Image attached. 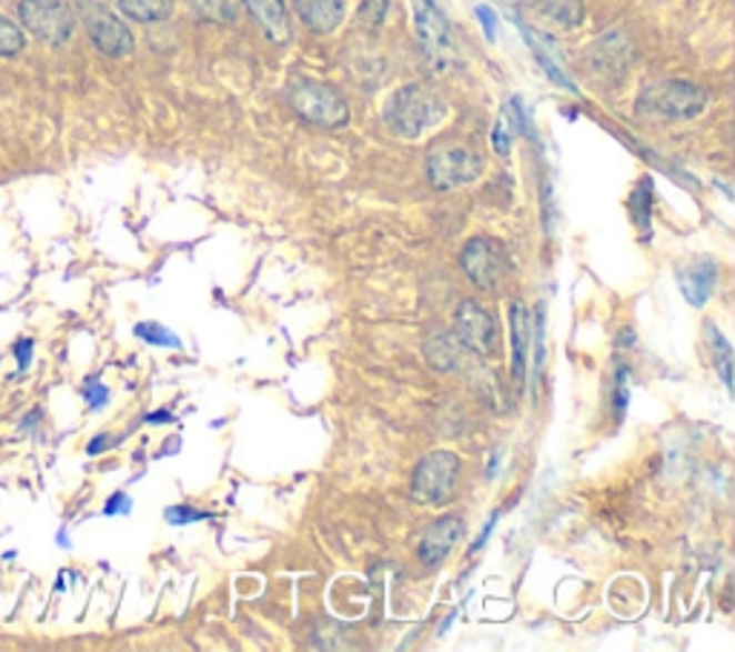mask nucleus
I'll return each instance as SVG.
<instances>
[{"label":"nucleus","mask_w":735,"mask_h":652,"mask_svg":"<svg viewBox=\"0 0 735 652\" xmlns=\"http://www.w3.org/2000/svg\"><path fill=\"white\" fill-rule=\"evenodd\" d=\"M193 9L199 12V18L213 23H233L236 12H233V3L230 0H190Z\"/></svg>","instance_id":"b1692460"},{"label":"nucleus","mask_w":735,"mask_h":652,"mask_svg":"<svg viewBox=\"0 0 735 652\" xmlns=\"http://www.w3.org/2000/svg\"><path fill=\"white\" fill-rule=\"evenodd\" d=\"M497 465H500V451H494L492 465H489V478H494V474H497Z\"/></svg>","instance_id":"f704fd0d"},{"label":"nucleus","mask_w":735,"mask_h":652,"mask_svg":"<svg viewBox=\"0 0 735 652\" xmlns=\"http://www.w3.org/2000/svg\"><path fill=\"white\" fill-rule=\"evenodd\" d=\"M532 348H534V377H532V389L537 377L543 374V362H546V320H543V305H537L534 313V325H532Z\"/></svg>","instance_id":"4be33fe9"},{"label":"nucleus","mask_w":735,"mask_h":652,"mask_svg":"<svg viewBox=\"0 0 735 652\" xmlns=\"http://www.w3.org/2000/svg\"><path fill=\"white\" fill-rule=\"evenodd\" d=\"M425 360L431 368L437 371H454L463 362V345L454 333H437V337H429L425 340Z\"/></svg>","instance_id":"a211bd4d"},{"label":"nucleus","mask_w":735,"mask_h":652,"mask_svg":"<svg viewBox=\"0 0 735 652\" xmlns=\"http://www.w3.org/2000/svg\"><path fill=\"white\" fill-rule=\"evenodd\" d=\"M299 21L316 36H328L345 18V0H293Z\"/></svg>","instance_id":"2eb2a0df"},{"label":"nucleus","mask_w":735,"mask_h":652,"mask_svg":"<svg viewBox=\"0 0 735 652\" xmlns=\"http://www.w3.org/2000/svg\"><path fill=\"white\" fill-rule=\"evenodd\" d=\"M709 345H713V362L715 368H718V374H722L724 385H733V374H729V365H733V348H729V342L724 340L722 331L715 325H709Z\"/></svg>","instance_id":"aec40b11"},{"label":"nucleus","mask_w":735,"mask_h":652,"mask_svg":"<svg viewBox=\"0 0 735 652\" xmlns=\"http://www.w3.org/2000/svg\"><path fill=\"white\" fill-rule=\"evenodd\" d=\"M483 170H486L483 156L469 150V147H443V150L431 153L429 161H425V173H429L434 190L465 188V184L477 181Z\"/></svg>","instance_id":"423d86ee"},{"label":"nucleus","mask_w":735,"mask_h":652,"mask_svg":"<svg viewBox=\"0 0 735 652\" xmlns=\"http://www.w3.org/2000/svg\"><path fill=\"white\" fill-rule=\"evenodd\" d=\"M288 104L293 107L299 119H305L308 124L325 127V130H340L351 121V110L348 101L340 92L313 78H291L288 83Z\"/></svg>","instance_id":"f03ea898"},{"label":"nucleus","mask_w":735,"mask_h":652,"mask_svg":"<svg viewBox=\"0 0 735 652\" xmlns=\"http://www.w3.org/2000/svg\"><path fill=\"white\" fill-rule=\"evenodd\" d=\"M121 14H127L130 21L139 23H159L170 18L173 3L170 0H115Z\"/></svg>","instance_id":"6ab92c4d"},{"label":"nucleus","mask_w":735,"mask_h":652,"mask_svg":"<svg viewBox=\"0 0 735 652\" xmlns=\"http://www.w3.org/2000/svg\"><path fill=\"white\" fill-rule=\"evenodd\" d=\"M167 523H173V526H188V523H199V521H210L213 514L202 512V509L193 506H170L164 512Z\"/></svg>","instance_id":"393cba45"},{"label":"nucleus","mask_w":735,"mask_h":652,"mask_svg":"<svg viewBox=\"0 0 735 652\" xmlns=\"http://www.w3.org/2000/svg\"><path fill=\"white\" fill-rule=\"evenodd\" d=\"M460 264H463L465 277L472 279L480 291H494L506 277V259H503V248L497 239L492 237H474L465 242L463 253H460Z\"/></svg>","instance_id":"0eeeda50"},{"label":"nucleus","mask_w":735,"mask_h":652,"mask_svg":"<svg viewBox=\"0 0 735 652\" xmlns=\"http://www.w3.org/2000/svg\"><path fill=\"white\" fill-rule=\"evenodd\" d=\"M135 337H139V340H144L147 345L173 348V351H179V348H181L179 337H175L170 328L161 325V322H139V325H135Z\"/></svg>","instance_id":"412c9836"},{"label":"nucleus","mask_w":735,"mask_h":652,"mask_svg":"<svg viewBox=\"0 0 735 652\" xmlns=\"http://www.w3.org/2000/svg\"><path fill=\"white\" fill-rule=\"evenodd\" d=\"M18 21L49 47H63L75 32V18L61 0H21Z\"/></svg>","instance_id":"39448f33"},{"label":"nucleus","mask_w":735,"mask_h":652,"mask_svg":"<svg viewBox=\"0 0 735 652\" xmlns=\"http://www.w3.org/2000/svg\"><path fill=\"white\" fill-rule=\"evenodd\" d=\"M87 36H90L92 47H95L98 52H104V56L110 58H127L132 56V49H135V38H132V32L127 29V23L110 12L90 14Z\"/></svg>","instance_id":"9b49d317"},{"label":"nucleus","mask_w":735,"mask_h":652,"mask_svg":"<svg viewBox=\"0 0 735 652\" xmlns=\"http://www.w3.org/2000/svg\"><path fill=\"white\" fill-rule=\"evenodd\" d=\"M494 150H497V156H509V150H512V132H509V116H506V119H500L497 127H494Z\"/></svg>","instance_id":"cd10ccee"},{"label":"nucleus","mask_w":735,"mask_h":652,"mask_svg":"<svg viewBox=\"0 0 735 652\" xmlns=\"http://www.w3.org/2000/svg\"><path fill=\"white\" fill-rule=\"evenodd\" d=\"M32 348H36V340H27V337L14 345V360H18V368H21V371L32 362Z\"/></svg>","instance_id":"7c9ffc66"},{"label":"nucleus","mask_w":735,"mask_h":652,"mask_svg":"<svg viewBox=\"0 0 735 652\" xmlns=\"http://www.w3.org/2000/svg\"><path fill=\"white\" fill-rule=\"evenodd\" d=\"M242 3L268 41L276 47H285L291 41V18H288L285 0H242Z\"/></svg>","instance_id":"f8f14e48"},{"label":"nucleus","mask_w":735,"mask_h":652,"mask_svg":"<svg viewBox=\"0 0 735 652\" xmlns=\"http://www.w3.org/2000/svg\"><path fill=\"white\" fill-rule=\"evenodd\" d=\"M477 18L480 23H483V29H486L489 41H494V38H497V14L489 7H477Z\"/></svg>","instance_id":"c756f323"},{"label":"nucleus","mask_w":735,"mask_h":652,"mask_svg":"<svg viewBox=\"0 0 735 652\" xmlns=\"http://www.w3.org/2000/svg\"><path fill=\"white\" fill-rule=\"evenodd\" d=\"M147 423H173V414L170 411H155V414H147Z\"/></svg>","instance_id":"72a5a7b5"},{"label":"nucleus","mask_w":735,"mask_h":652,"mask_svg":"<svg viewBox=\"0 0 735 652\" xmlns=\"http://www.w3.org/2000/svg\"><path fill=\"white\" fill-rule=\"evenodd\" d=\"M414 7L416 38L423 43V52L434 63H443L451 52V23L437 0H411Z\"/></svg>","instance_id":"6e6552de"},{"label":"nucleus","mask_w":735,"mask_h":652,"mask_svg":"<svg viewBox=\"0 0 735 652\" xmlns=\"http://www.w3.org/2000/svg\"><path fill=\"white\" fill-rule=\"evenodd\" d=\"M715 282H718V264H715L709 257L695 259L689 268L678 271L681 293H684V299L695 308L707 305L709 297H713L715 291Z\"/></svg>","instance_id":"ddd939ff"},{"label":"nucleus","mask_w":735,"mask_h":652,"mask_svg":"<svg viewBox=\"0 0 735 652\" xmlns=\"http://www.w3.org/2000/svg\"><path fill=\"white\" fill-rule=\"evenodd\" d=\"M110 445H112L110 434H98V438L92 440L90 445H87V454H92V458H95V454H101V451L110 449Z\"/></svg>","instance_id":"2f4dec72"},{"label":"nucleus","mask_w":735,"mask_h":652,"mask_svg":"<svg viewBox=\"0 0 735 652\" xmlns=\"http://www.w3.org/2000/svg\"><path fill=\"white\" fill-rule=\"evenodd\" d=\"M83 397H87L90 409L98 411V409H104V405H107V400H110V391H107V385H101L98 380H92V382H87Z\"/></svg>","instance_id":"bb28decb"},{"label":"nucleus","mask_w":735,"mask_h":652,"mask_svg":"<svg viewBox=\"0 0 735 652\" xmlns=\"http://www.w3.org/2000/svg\"><path fill=\"white\" fill-rule=\"evenodd\" d=\"M626 403H630V389H626V368H621L615 380V397H612V409H615L617 423H624Z\"/></svg>","instance_id":"a878e982"},{"label":"nucleus","mask_w":735,"mask_h":652,"mask_svg":"<svg viewBox=\"0 0 735 652\" xmlns=\"http://www.w3.org/2000/svg\"><path fill=\"white\" fill-rule=\"evenodd\" d=\"M454 337H457L465 351H474L480 357L492 354L494 345H497V320L486 308L469 299V302L457 308Z\"/></svg>","instance_id":"1a4fd4ad"},{"label":"nucleus","mask_w":735,"mask_h":652,"mask_svg":"<svg viewBox=\"0 0 735 652\" xmlns=\"http://www.w3.org/2000/svg\"><path fill=\"white\" fill-rule=\"evenodd\" d=\"M465 526L463 518L460 514H445V518H437V521L431 523L429 529L420 538V546H416V558L423 561V566H440L445 558L454 552V546L463 538Z\"/></svg>","instance_id":"9d476101"},{"label":"nucleus","mask_w":735,"mask_h":652,"mask_svg":"<svg viewBox=\"0 0 735 652\" xmlns=\"http://www.w3.org/2000/svg\"><path fill=\"white\" fill-rule=\"evenodd\" d=\"M23 47H27V36H23V29L0 14V58L18 56V52H23Z\"/></svg>","instance_id":"5701e85b"},{"label":"nucleus","mask_w":735,"mask_h":652,"mask_svg":"<svg viewBox=\"0 0 735 652\" xmlns=\"http://www.w3.org/2000/svg\"><path fill=\"white\" fill-rule=\"evenodd\" d=\"M534 14H541L543 21H552L555 27L572 29L583 21V0H526Z\"/></svg>","instance_id":"f3484780"},{"label":"nucleus","mask_w":735,"mask_h":652,"mask_svg":"<svg viewBox=\"0 0 735 652\" xmlns=\"http://www.w3.org/2000/svg\"><path fill=\"white\" fill-rule=\"evenodd\" d=\"M494 523H497V514H492V521H489V526H486V532L480 534L477 541H474V546H472V555H477L480 549L486 546V541H489V534H492V529H494Z\"/></svg>","instance_id":"473e14b6"},{"label":"nucleus","mask_w":735,"mask_h":652,"mask_svg":"<svg viewBox=\"0 0 735 652\" xmlns=\"http://www.w3.org/2000/svg\"><path fill=\"white\" fill-rule=\"evenodd\" d=\"M460 458L454 451H429L414 469L411 478V498L423 506H445L457 492Z\"/></svg>","instance_id":"20e7f679"},{"label":"nucleus","mask_w":735,"mask_h":652,"mask_svg":"<svg viewBox=\"0 0 735 652\" xmlns=\"http://www.w3.org/2000/svg\"><path fill=\"white\" fill-rule=\"evenodd\" d=\"M523 36H526V43L532 47L534 58L541 61V67L546 70V76L552 78L555 83H561L563 90L575 92V81L563 72L561 58L555 56V43H552V38L541 36V32H534V29H526V27H523Z\"/></svg>","instance_id":"dca6fc26"},{"label":"nucleus","mask_w":735,"mask_h":652,"mask_svg":"<svg viewBox=\"0 0 735 652\" xmlns=\"http://www.w3.org/2000/svg\"><path fill=\"white\" fill-rule=\"evenodd\" d=\"M130 509H132V500H130V494L119 492V494H112V498L107 500L104 514H107V518H112V514H130Z\"/></svg>","instance_id":"c85d7f7f"},{"label":"nucleus","mask_w":735,"mask_h":652,"mask_svg":"<svg viewBox=\"0 0 735 652\" xmlns=\"http://www.w3.org/2000/svg\"><path fill=\"white\" fill-rule=\"evenodd\" d=\"M445 119V101L420 83L396 90L385 104V121L400 139H423Z\"/></svg>","instance_id":"f257e3e1"},{"label":"nucleus","mask_w":735,"mask_h":652,"mask_svg":"<svg viewBox=\"0 0 735 652\" xmlns=\"http://www.w3.org/2000/svg\"><path fill=\"white\" fill-rule=\"evenodd\" d=\"M709 96L698 83L689 81H658L650 83L635 101V110L646 119L658 121H687L704 112Z\"/></svg>","instance_id":"7ed1b4c3"},{"label":"nucleus","mask_w":735,"mask_h":652,"mask_svg":"<svg viewBox=\"0 0 735 652\" xmlns=\"http://www.w3.org/2000/svg\"><path fill=\"white\" fill-rule=\"evenodd\" d=\"M509 331H512V374L514 382L523 389L528 351H532V320H528V311L523 302L509 305Z\"/></svg>","instance_id":"4468645a"}]
</instances>
